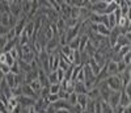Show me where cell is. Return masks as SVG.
I'll return each mask as SVG.
<instances>
[{
  "label": "cell",
  "instance_id": "cell-17",
  "mask_svg": "<svg viewBox=\"0 0 131 113\" xmlns=\"http://www.w3.org/2000/svg\"><path fill=\"white\" fill-rule=\"evenodd\" d=\"M73 92H75V93H78V95H80V93H85V95H86L88 89H86V87H85L84 83H81V82H75Z\"/></svg>",
  "mask_w": 131,
  "mask_h": 113
},
{
  "label": "cell",
  "instance_id": "cell-28",
  "mask_svg": "<svg viewBox=\"0 0 131 113\" xmlns=\"http://www.w3.org/2000/svg\"><path fill=\"white\" fill-rule=\"evenodd\" d=\"M68 46L71 48V50H79V45H80V37H76V38H73L71 42H68L67 43Z\"/></svg>",
  "mask_w": 131,
  "mask_h": 113
},
{
  "label": "cell",
  "instance_id": "cell-37",
  "mask_svg": "<svg viewBox=\"0 0 131 113\" xmlns=\"http://www.w3.org/2000/svg\"><path fill=\"white\" fill-rule=\"evenodd\" d=\"M72 53L71 48L68 46V45H64V46H60V54L64 55V56H68L70 54Z\"/></svg>",
  "mask_w": 131,
  "mask_h": 113
},
{
  "label": "cell",
  "instance_id": "cell-33",
  "mask_svg": "<svg viewBox=\"0 0 131 113\" xmlns=\"http://www.w3.org/2000/svg\"><path fill=\"white\" fill-rule=\"evenodd\" d=\"M49 91H50V93H58V92L60 91V83L50 84V86H49Z\"/></svg>",
  "mask_w": 131,
  "mask_h": 113
},
{
  "label": "cell",
  "instance_id": "cell-35",
  "mask_svg": "<svg viewBox=\"0 0 131 113\" xmlns=\"http://www.w3.org/2000/svg\"><path fill=\"white\" fill-rule=\"evenodd\" d=\"M9 70H10V72H12L13 75H17V74H20L21 71H20V66H18V62L17 61H15V63L9 67Z\"/></svg>",
  "mask_w": 131,
  "mask_h": 113
},
{
  "label": "cell",
  "instance_id": "cell-21",
  "mask_svg": "<svg viewBox=\"0 0 131 113\" xmlns=\"http://www.w3.org/2000/svg\"><path fill=\"white\" fill-rule=\"evenodd\" d=\"M4 80H5V83H7V86L12 89V88H15L16 87V83H15V75L12 74V72H9V74H7L5 76H4Z\"/></svg>",
  "mask_w": 131,
  "mask_h": 113
},
{
  "label": "cell",
  "instance_id": "cell-14",
  "mask_svg": "<svg viewBox=\"0 0 131 113\" xmlns=\"http://www.w3.org/2000/svg\"><path fill=\"white\" fill-rule=\"evenodd\" d=\"M88 100L89 99L85 93H80V95H78V101H76V104L81 108V110H84L86 108V104H88Z\"/></svg>",
  "mask_w": 131,
  "mask_h": 113
},
{
  "label": "cell",
  "instance_id": "cell-19",
  "mask_svg": "<svg viewBox=\"0 0 131 113\" xmlns=\"http://www.w3.org/2000/svg\"><path fill=\"white\" fill-rule=\"evenodd\" d=\"M54 108H55L57 110L58 109H70V104H68V101L67 100H58L57 103H54V104H51Z\"/></svg>",
  "mask_w": 131,
  "mask_h": 113
},
{
  "label": "cell",
  "instance_id": "cell-34",
  "mask_svg": "<svg viewBox=\"0 0 131 113\" xmlns=\"http://www.w3.org/2000/svg\"><path fill=\"white\" fill-rule=\"evenodd\" d=\"M38 5H39V3L37 2V0H34V2H31V9H30V12H29V17H31V16H34V13L37 12V9H38Z\"/></svg>",
  "mask_w": 131,
  "mask_h": 113
},
{
  "label": "cell",
  "instance_id": "cell-6",
  "mask_svg": "<svg viewBox=\"0 0 131 113\" xmlns=\"http://www.w3.org/2000/svg\"><path fill=\"white\" fill-rule=\"evenodd\" d=\"M17 101H18V104L23 105L24 108H29V107H31V105H34V103H36L34 99L28 97V96H24V95L18 96V97H17Z\"/></svg>",
  "mask_w": 131,
  "mask_h": 113
},
{
  "label": "cell",
  "instance_id": "cell-15",
  "mask_svg": "<svg viewBox=\"0 0 131 113\" xmlns=\"http://www.w3.org/2000/svg\"><path fill=\"white\" fill-rule=\"evenodd\" d=\"M92 58L94 59V62L100 66V67H104V66H105V56L102 55V53H101L100 50H96V53L93 54Z\"/></svg>",
  "mask_w": 131,
  "mask_h": 113
},
{
  "label": "cell",
  "instance_id": "cell-41",
  "mask_svg": "<svg viewBox=\"0 0 131 113\" xmlns=\"http://www.w3.org/2000/svg\"><path fill=\"white\" fill-rule=\"evenodd\" d=\"M0 72H2V74L5 76L7 74H9V72H10V70H9V67H8L5 63H2V64H0Z\"/></svg>",
  "mask_w": 131,
  "mask_h": 113
},
{
  "label": "cell",
  "instance_id": "cell-39",
  "mask_svg": "<svg viewBox=\"0 0 131 113\" xmlns=\"http://www.w3.org/2000/svg\"><path fill=\"white\" fill-rule=\"evenodd\" d=\"M4 54H5V64H7L8 67H10V66L15 63V59L12 58V56H10L9 53H4Z\"/></svg>",
  "mask_w": 131,
  "mask_h": 113
},
{
  "label": "cell",
  "instance_id": "cell-47",
  "mask_svg": "<svg viewBox=\"0 0 131 113\" xmlns=\"http://www.w3.org/2000/svg\"><path fill=\"white\" fill-rule=\"evenodd\" d=\"M57 113H71V112H70V109H58Z\"/></svg>",
  "mask_w": 131,
  "mask_h": 113
},
{
  "label": "cell",
  "instance_id": "cell-11",
  "mask_svg": "<svg viewBox=\"0 0 131 113\" xmlns=\"http://www.w3.org/2000/svg\"><path fill=\"white\" fill-rule=\"evenodd\" d=\"M105 67H106V71H107L109 76H112V75H118L117 62H114V61H109V62L105 64Z\"/></svg>",
  "mask_w": 131,
  "mask_h": 113
},
{
  "label": "cell",
  "instance_id": "cell-3",
  "mask_svg": "<svg viewBox=\"0 0 131 113\" xmlns=\"http://www.w3.org/2000/svg\"><path fill=\"white\" fill-rule=\"evenodd\" d=\"M9 4V13L10 16L13 17H18L21 13H23V11H21V2H8Z\"/></svg>",
  "mask_w": 131,
  "mask_h": 113
},
{
  "label": "cell",
  "instance_id": "cell-50",
  "mask_svg": "<svg viewBox=\"0 0 131 113\" xmlns=\"http://www.w3.org/2000/svg\"><path fill=\"white\" fill-rule=\"evenodd\" d=\"M0 113H4V112H2V110H0Z\"/></svg>",
  "mask_w": 131,
  "mask_h": 113
},
{
  "label": "cell",
  "instance_id": "cell-13",
  "mask_svg": "<svg viewBox=\"0 0 131 113\" xmlns=\"http://www.w3.org/2000/svg\"><path fill=\"white\" fill-rule=\"evenodd\" d=\"M97 34H100L101 37H104V38H106V37H109L110 36V29H109L107 26H105L104 24H97Z\"/></svg>",
  "mask_w": 131,
  "mask_h": 113
},
{
  "label": "cell",
  "instance_id": "cell-32",
  "mask_svg": "<svg viewBox=\"0 0 131 113\" xmlns=\"http://www.w3.org/2000/svg\"><path fill=\"white\" fill-rule=\"evenodd\" d=\"M67 101H68V104H70L71 107H73V105H76V101H78V93H75V92H72V93H70V96H68V99H67Z\"/></svg>",
  "mask_w": 131,
  "mask_h": 113
},
{
  "label": "cell",
  "instance_id": "cell-27",
  "mask_svg": "<svg viewBox=\"0 0 131 113\" xmlns=\"http://www.w3.org/2000/svg\"><path fill=\"white\" fill-rule=\"evenodd\" d=\"M29 86H30V88L33 89V91H34V93L39 97V91H41V84H39V82L38 80H33L31 83H29Z\"/></svg>",
  "mask_w": 131,
  "mask_h": 113
},
{
  "label": "cell",
  "instance_id": "cell-23",
  "mask_svg": "<svg viewBox=\"0 0 131 113\" xmlns=\"http://www.w3.org/2000/svg\"><path fill=\"white\" fill-rule=\"evenodd\" d=\"M17 62H18V66H20V71H21V72L26 74V72L31 71V66H30V64H28L26 62H24L23 59H17Z\"/></svg>",
  "mask_w": 131,
  "mask_h": 113
},
{
  "label": "cell",
  "instance_id": "cell-7",
  "mask_svg": "<svg viewBox=\"0 0 131 113\" xmlns=\"http://www.w3.org/2000/svg\"><path fill=\"white\" fill-rule=\"evenodd\" d=\"M25 25H26V20H25V17L17 20V24H16L15 28H13V29H15V33H16V37H20V36L24 33Z\"/></svg>",
  "mask_w": 131,
  "mask_h": 113
},
{
  "label": "cell",
  "instance_id": "cell-24",
  "mask_svg": "<svg viewBox=\"0 0 131 113\" xmlns=\"http://www.w3.org/2000/svg\"><path fill=\"white\" fill-rule=\"evenodd\" d=\"M30 9H31V2H28V0H25V2H21V11H23V13H24L25 16L29 15Z\"/></svg>",
  "mask_w": 131,
  "mask_h": 113
},
{
  "label": "cell",
  "instance_id": "cell-42",
  "mask_svg": "<svg viewBox=\"0 0 131 113\" xmlns=\"http://www.w3.org/2000/svg\"><path fill=\"white\" fill-rule=\"evenodd\" d=\"M126 64L122 62V61H119V62H117V69H118V74H122L125 70H126Z\"/></svg>",
  "mask_w": 131,
  "mask_h": 113
},
{
  "label": "cell",
  "instance_id": "cell-40",
  "mask_svg": "<svg viewBox=\"0 0 131 113\" xmlns=\"http://www.w3.org/2000/svg\"><path fill=\"white\" fill-rule=\"evenodd\" d=\"M58 96H59V100H67L68 96H70V93H68V92H66L64 89L60 88V91L58 92Z\"/></svg>",
  "mask_w": 131,
  "mask_h": 113
},
{
  "label": "cell",
  "instance_id": "cell-22",
  "mask_svg": "<svg viewBox=\"0 0 131 113\" xmlns=\"http://www.w3.org/2000/svg\"><path fill=\"white\" fill-rule=\"evenodd\" d=\"M20 59H23V61H24V62H26L28 64H31L33 62H34V59H36V54L33 53V51H29V53L24 54Z\"/></svg>",
  "mask_w": 131,
  "mask_h": 113
},
{
  "label": "cell",
  "instance_id": "cell-48",
  "mask_svg": "<svg viewBox=\"0 0 131 113\" xmlns=\"http://www.w3.org/2000/svg\"><path fill=\"white\" fill-rule=\"evenodd\" d=\"M81 113H89V112H88V110H85V109H84V110H81Z\"/></svg>",
  "mask_w": 131,
  "mask_h": 113
},
{
  "label": "cell",
  "instance_id": "cell-51",
  "mask_svg": "<svg viewBox=\"0 0 131 113\" xmlns=\"http://www.w3.org/2000/svg\"><path fill=\"white\" fill-rule=\"evenodd\" d=\"M43 113H45V112H43Z\"/></svg>",
  "mask_w": 131,
  "mask_h": 113
},
{
  "label": "cell",
  "instance_id": "cell-8",
  "mask_svg": "<svg viewBox=\"0 0 131 113\" xmlns=\"http://www.w3.org/2000/svg\"><path fill=\"white\" fill-rule=\"evenodd\" d=\"M37 80L39 82L41 87H49L50 86L49 79H47V74L43 70H41V69H38V78H37Z\"/></svg>",
  "mask_w": 131,
  "mask_h": 113
},
{
  "label": "cell",
  "instance_id": "cell-2",
  "mask_svg": "<svg viewBox=\"0 0 131 113\" xmlns=\"http://www.w3.org/2000/svg\"><path fill=\"white\" fill-rule=\"evenodd\" d=\"M119 97H121V91H112L106 101L113 109H115L119 105Z\"/></svg>",
  "mask_w": 131,
  "mask_h": 113
},
{
  "label": "cell",
  "instance_id": "cell-36",
  "mask_svg": "<svg viewBox=\"0 0 131 113\" xmlns=\"http://www.w3.org/2000/svg\"><path fill=\"white\" fill-rule=\"evenodd\" d=\"M46 100L49 101L50 104H54V103H57V101L59 100V96H58V93H49Z\"/></svg>",
  "mask_w": 131,
  "mask_h": 113
},
{
  "label": "cell",
  "instance_id": "cell-9",
  "mask_svg": "<svg viewBox=\"0 0 131 113\" xmlns=\"http://www.w3.org/2000/svg\"><path fill=\"white\" fill-rule=\"evenodd\" d=\"M58 46H59V41H58L55 37H52L51 40L47 41V45H46V53H47V54H52L54 50H55Z\"/></svg>",
  "mask_w": 131,
  "mask_h": 113
},
{
  "label": "cell",
  "instance_id": "cell-10",
  "mask_svg": "<svg viewBox=\"0 0 131 113\" xmlns=\"http://www.w3.org/2000/svg\"><path fill=\"white\" fill-rule=\"evenodd\" d=\"M21 91H23V95H24V96L31 97V99H34V100L38 99V96L34 93V91H33V89L30 88L29 84H23V86H21Z\"/></svg>",
  "mask_w": 131,
  "mask_h": 113
},
{
  "label": "cell",
  "instance_id": "cell-43",
  "mask_svg": "<svg viewBox=\"0 0 131 113\" xmlns=\"http://www.w3.org/2000/svg\"><path fill=\"white\" fill-rule=\"evenodd\" d=\"M55 72H57V76H58V82H59V83H62V82L64 80V71H63V70H60V69H58Z\"/></svg>",
  "mask_w": 131,
  "mask_h": 113
},
{
  "label": "cell",
  "instance_id": "cell-38",
  "mask_svg": "<svg viewBox=\"0 0 131 113\" xmlns=\"http://www.w3.org/2000/svg\"><path fill=\"white\" fill-rule=\"evenodd\" d=\"M7 41H12V40H15L16 38V33H15V29L13 28H10L9 30H8V33H7Z\"/></svg>",
  "mask_w": 131,
  "mask_h": 113
},
{
  "label": "cell",
  "instance_id": "cell-20",
  "mask_svg": "<svg viewBox=\"0 0 131 113\" xmlns=\"http://www.w3.org/2000/svg\"><path fill=\"white\" fill-rule=\"evenodd\" d=\"M86 96H88V99L89 100H96V99H98L101 95H100V89L98 88H96V87H93V88H91L88 92H86Z\"/></svg>",
  "mask_w": 131,
  "mask_h": 113
},
{
  "label": "cell",
  "instance_id": "cell-44",
  "mask_svg": "<svg viewBox=\"0 0 131 113\" xmlns=\"http://www.w3.org/2000/svg\"><path fill=\"white\" fill-rule=\"evenodd\" d=\"M7 37L5 36H3V37H0V49H3L4 46H5V45H7Z\"/></svg>",
  "mask_w": 131,
  "mask_h": 113
},
{
  "label": "cell",
  "instance_id": "cell-30",
  "mask_svg": "<svg viewBox=\"0 0 131 113\" xmlns=\"http://www.w3.org/2000/svg\"><path fill=\"white\" fill-rule=\"evenodd\" d=\"M47 79H49V83H50V84L59 83V82H58V76H57V72H55V71L49 72V74H47Z\"/></svg>",
  "mask_w": 131,
  "mask_h": 113
},
{
  "label": "cell",
  "instance_id": "cell-46",
  "mask_svg": "<svg viewBox=\"0 0 131 113\" xmlns=\"http://www.w3.org/2000/svg\"><path fill=\"white\" fill-rule=\"evenodd\" d=\"M2 63H5V54L4 53L0 54V64H2Z\"/></svg>",
  "mask_w": 131,
  "mask_h": 113
},
{
  "label": "cell",
  "instance_id": "cell-49",
  "mask_svg": "<svg viewBox=\"0 0 131 113\" xmlns=\"http://www.w3.org/2000/svg\"><path fill=\"white\" fill-rule=\"evenodd\" d=\"M2 15H3V13H2V12H0V20H2Z\"/></svg>",
  "mask_w": 131,
  "mask_h": 113
},
{
  "label": "cell",
  "instance_id": "cell-18",
  "mask_svg": "<svg viewBox=\"0 0 131 113\" xmlns=\"http://www.w3.org/2000/svg\"><path fill=\"white\" fill-rule=\"evenodd\" d=\"M118 8V2H112V0H107V5H106V9L104 15H110V13H114V11Z\"/></svg>",
  "mask_w": 131,
  "mask_h": 113
},
{
  "label": "cell",
  "instance_id": "cell-5",
  "mask_svg": "<svg viewBox=\"0 0 131 113\" xmlns=\"http://www.w3.org/2000/svg\"><path fill=\"white\" fill-rule=\"evenodd\" d=\"M59 61H60V56L59 54H49V67H50V71H57L58 67H59Z\"/></svg>",
  "mask_w": 131,
  "mask_h": 113
},
{
  "label": "cell",
  "instance_id": "cell-29",
  "mask_svg": "<svg viewBox=\"0 0 131 113\" xmlns=\"http://www.w3.org/2000/svg\"><path fill=\"white\" fill-rule=\"evenodd\" d=\"M88 41H89V38H88V36H83V37H80V45H79V51L81 53V51H84V49H85V46H86V43H88Z\"/></svg>",
  "mask_w": 131,
  "mask_h": 113
},
{
  "label": "cell",
  "instance_id": "cell-26",
  "mask_svg": "<svg viewBox=\"0 0 131 113\" xmlns=\"http://www.w3.org/2000/svg\"><path fill=\"white\" fill-rule=\"evenodd\" d=\"M100 105H101V112H102V113H114V109L109 105L107 101L102 100L101 103H100Z\"/></svg>",
  "mask_w": 131,
  "mask_h": 113
},
{
  "label": "cell",
  "instance_id": "cell-4",
  "mask_svg": "<svg viewBox=\"0 0 131 113\" xmlns=\"http://www.w3.org/2000/svg\"><path fill=\"white\" fill-rule=\"evenodd\" d=\"M79 28H80V24H78L75 28H70V29H66L64 30V36H66V41L71 42L73 38L79 37Z\"/></svg>",
  "mask_w": 131,
  "mask_h": 113
},
{
  "label": "cell",
  "instance_id": "cell-25",
  "mask_svg": "<svg viewBox=\"0 0 131 113\" xmlns=\"http://www.w3.org/2000/svg\"><path fill=\"white\" fill-rule=\"evenodd\" d=\"M119 48H123V46H130V40H127L125 36H118L117 37V43Z\"/></svg>",
  "mask_w": 131,
  "mask_h": 113
},
{
  "label": "cell",
  "instance_id": "cell-12",
  "mask_svg": "<svg viewBox=\"0 0 131 113\" xmlns=\"http://www.w3.org/2000/svg\"><path fill=\"white\" fill-rule=\"evenodd\" d=\"M130 103H131L130 96H128L125 91H121V97H119V107H122V108L130 107Z\"/></svg>",
  "mask_w": 131,
  "mask_h": 113
},
{
  "label": "cell",
  "instance_id": "cell-31",
  "mask_svg": "<svg viewBox=\"0 0 131 113\" xmlns=\"http://www.w3.org/2000/svg\"><path fill=\"white\" fill-rule=\"evenodd\" d=\"M9 17H10V13H3L2 15V20H0V25H3V26H7L9 28Z\"/></svg>",
  "mask_w": 131,
  "mask_h": 113
},
{
  "label": "cell",
  "instance_id": "cell-45",
  "mask_svg": "<svg viewBox=\"0 0 131 113\" xmlns=\"http://www.w3.org/2000/svg\"><path fill=\"white\" fill-rule=\"evenodd\" d=\"M45 113H57V109H55V108H54V107L50 104V105L45 109Z\"/></svg>",
  "mask_w": 131,
  "mask_h": 113
},
{
  "label": "cell",
  "instance_id": "cell-1",
  "mask_svg": "<svg viewBox=\"0 0 131 113\" xmlns=\"http://www.w3.org/2000/svg\"><path fill=\"white\" fill-rule=\"evenodd\" d=\"M105 83L106 86L110 88V91H122V80L119 75H112V76H107L105 79Z\"/></svg>",
  "mask_w": 131,
  "mask_h": 113
},
{
  "label": "cell",
  "instance_id": "cell-16",
  "mask_svg": "<svg viewBox=\"0 0 131 113\" xmlns=\"http://www.w3.org/2000/svg\"><path fill=\"white\" fill-rule=\"evenodd\" d=\"M24 33L28 36V38H33V34H34V22L33 21H26V25L24 29Z\"/></svg>",
  "mask_w": 131,
  "mask_h": 113
}]
</instances>
